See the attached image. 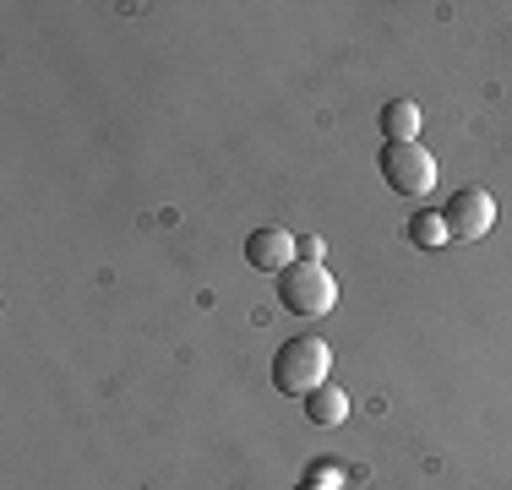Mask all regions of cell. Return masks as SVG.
<instances>
[{
	"label": "cell",
	"instance_id": "cell-1",
	"mask_svg": "<svg viewBox=\"0 0 512 490\" xmlns=\"http://www.w3.org/2000/svg\"><path fill=\"white\" fill-rule=\"evenodd\" d=\"M327 371H333V349H327V338H316V333L289 338L284 349L273 354V387L284 392V398H306L311 387L327 382Z\"/></svg>",
	"mask_w": 512,
	"mask_h": 490
},
{
	"label": "cell",
	"instance_id": "cell-2",
	"mask_svg": "<svg viewBox=\"0 0 512 490\" xmlns=\"http://www.w3.org/2000/svg\"><path fill=\"white\" fill-rule=\"evenodd\" d=\"M278 300L295 316H327L338 305V278L322 262H295L289 273H278Z\"/></svg>",
	"mask_w": 512,
	"mask_h": 490
},
{
	"label": "cell",
	"instance_id": "cell-3",
	"mask_svg": "<svg viewBox=\"0 0 512 490\" xmlns=\"http://www.w3.org/2000/svg\"><path fill=\"white\" fill-rule=\"evenodd\" d=\"M376 169H382V180L398 196H431V186H436V158L420 142H382Z\"/></svg>",
	"mask_w": 512,
	"mask_h": 490
},
{
	"label": "cell",
	"instance_id": "cell-4",
	"mask_svg": "<svg viewBox=\"0 0 512 490\" xmlns=\"http://www.w3.org/2000/svg\"><path fill=\"white\" fill-rule=\"evenodd\" d=\"M442 218H447V235L453 240H480V235L496 229V196L485 186H458L453 196H447Z\"/></svg>",
	"mask_w": 512,
	"mask_h": 490
},
{
	"label": "cell",
	"instance_id": "cell-5",
	"mask_svg": "<svg viewBox=\"0 0 512 490\" xmlns=\"http://www.w3.org/2000/svg\"><path fill=\"white\" fill-rule=\"evenodd\" d=\"M246 262L256 267V273H289L295 267V235L289 229H278V224H267V229H251V240H246Z\"/></svg>",
	"mask_w": 512,
	"mask_h": 490
},
{
	"label": "cell",
	"instance_id": "cell-6",
	"mask_svg": "<svg viewBox=\"0 0 512 490\" xmlns=\"http://www.w3.org/2000/svg\"><path fill=\"white\" fill-rule=\"evenodd\" d=\"M420 137V104L414 98H393L382 109V142H414Z\"/></svg>",
	"mask_w": 512,
	"mask_h": 490
},
{
	"label": "cell",
	"instance_id": "cell-7",
	"mask_svg": "<svg viewBox=\"0 0 512 490\" xmlns=\"http://www.w3.org/2000/svg\"><path fill=\"white\" fill-rule=\"evenodd\" d=\"M344 414H349L344 387L322 382V387H311V392H306V420H311V425H338Z\"/></svg>",
	"mask_w": 512,
	"mask_h": 490
},
{
	"label": "cell",
	"instance_id": "cell-8",
	"mask_svg": "<svg viewBox=\"0 0 512 490\" xmlns=\"http://www.w3.org/2000/svg\"><path fill=\"white\" fill-rule=\"evenodd\" d=\"M404 235H409V245H420V251H436V245L453 240V235H447V218H442V213H431V207H420V213L409 218Z\"/></svg>",
	"mask_w": 512,
	"mask_h": 490
},
{
	"label": "cell",
	"instance_id": "cell-9",
	"mask_svg": "<svg viewBox=\"0 0 512 490\" xmlns=\"http://www.w3.org/2000/svg\"><path fill=\"white\" fill-rule=\"evenodd\" d=\"M300 490H322V485H300Z\"/></svg>",
	"mask_w": 512,
	"mask_h": 490
}]
</instances>
